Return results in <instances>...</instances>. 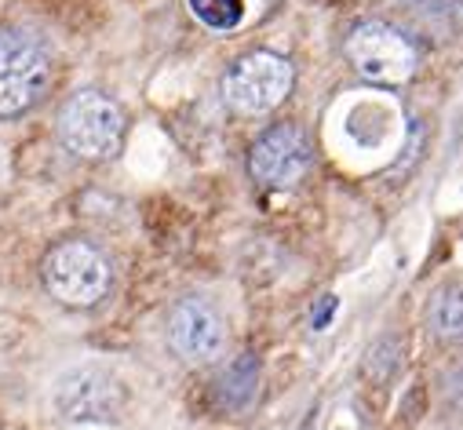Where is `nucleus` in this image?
Returning <instances> with one entry per match:
<instances>
[{
	"label": "nucleus",
	"instance_id": "nucleus-1",
	"mask_svg": "<svg viewBox=\"0 0 463 430\" xmlns=\"http://www.w3.org/2000/svg\"><path fill=\"white\" fill-rule=\"evenodd\" d=\"M52 88V55L23 30H0V117L37 106Z\"/></svg>",
	"mask_w": 463,
	"mask_h": 430
},
{
	"label": "nucleus",
	"instance_id": "nucleus-2",
	"mask_svg": "<svg viewBox=\"0 0 463 430\" xmlns=\"http://www.w3.org/2000/svg\"><path fill=\"white\" fill-rule=\"evenodd\" d=\"M59 136L70 154L102 161L113 157L125 136V114L121 106L102 91H80L66 102V110L59 117Z\"/></svg>",
	"mask_w": 463,
	"mask_h": 430
},
{
	"label": "nucleus",
	"instance_id": "nucleus-3",
	"mask_svg": "<svg viewBox=\"0 0 463 430\" xmlns=\"http://www.w3.org/2000/svg\"><path fill=\"white\" fill-rule=\"evenodd\" d=\"M292 91V62L274 51H252L238 59L222 77V98L245 117L270 114Z\"/></svg>",
	"mask_w": 463,
	"mask_h": 430
},
{
	"label": "nucleus",
	"instance_id": "nucleus-4",
	"mask_svg": "<svg viewBox=\"0 0 463 430\" xmlns=\"http://www.w3.org/2000/svg\"><path fill=\"white\" fill-rule=\"evenodd\" d=\"M343 51L365 80H376V84H405L416 73L412 41L380 19L358 23L351 37H346Z\"/></svg>",
	"mask_w": 463,
	"mask_h": 430
},
{
	"label": "nucleus",
	"instance_id": "nucleus-5",
	"mask_svg": "<svg viewBox=\"0 0 463 430\" xmlns=\"http://www.w3.org/2000/svg\"><path fill=\"white\" fill-rule=\"evenodd\" d=\"M44 285L66 306H95L109 292V263L88 241H66L44 259Z\"/></svg>",
	"mask_w": 463,
	"mask_h": 430
},
{
	"label": "nucleus",
	"instance_id": "nucleus-6",
	"mask_svg": "<svg viewBox=\"0 0 463 430\" xmlns=\"http://www.w3.org/2000/svg\"><path fill=\"white\" fill-rule=\"evenodd\" d=\"M310 139L299 125H274L256 139L249 172L267 190H292L310 172Z\"/></svg>",
	"mask_w": 463,
	"mask_h": 430
},
{
	"label": "nucleus",
	"instance_id": "nucleus-7",
	"mask_svg": "<svg viewBox=\"0 0 463 430\" xmlns=\"http://www.w3.org/2000/svg\"><path fill=\"white\" fill-rule=\"evenodd\" d=\"M55 405L66 419H118L121 405H125V390L118 387L109 372L102 369H73L59 379L55 387Z\"/></svg>",
	"mask_w": 463,
	"mask_h": 430
},
{
	"label": "nucleus",
	"instance_id": "nucleus-8",
	"mask_svg": "<svg viewBox=\"0 0 463 430\" xmlns=\"http://www.w3.org/2000/svg\"><path fill=\"white\" fill-rule=\"evenodd\" d=\"M172 351L186 361H212L222 351V321L204 299H183L168 321Z\"/></svg>",
	"mask_w": 463,
	"mask_h": 430
},
{
	"label": "nucleus",
	"instance_id": "nucleus-9",
	"mask_svg": "<svg viewBox=\"0 0 463 430\" xmlns=\"http://www.w3.org/2000/svg\"><path fill=\"white\" fill-rule=\"evenodd\" d=\"M256 387H260V361L252 354H241V358H234L222 369V376L215 383V401L226 412H241V408L252 405Z\"/></svg>",
	"mask_w": 463,
	"mask_h": 430
},
{
	"label": "nucleus",
	"instance_id": "nucleus-10",
	"mask_svg": "<svg viewBox=\"0 0 463 430\" xmlns=\"http://www.w3.org/2000/svg\"><path fill=\"white\" fill-rule=\"evenodd\" d=\"M430 332L445 343H463V288H441L430 303Z\"/></svg>",
	"mask_w": 463,
	"mask_h": 430
},
{
	"label": "nucleus",
	"instance_id": "nucleus-11",
	"mask_svg": "<svg viewBox=\"0 0 463 430\" xmlns=\"http://www.w3.org/2000/svg\"><path fill=\"white\" fill-rule=\"evenodd\" d=\"M190 12L208 30H234L245 15V0H190Z\"/></svg>",
	"mask_w": 463,
	"mask_h": 430
},
{
	"label": "nucleus",
	"instance_id": "nucleus-12",
	"mask_svg": "<svg viewBox=\"0 0 463 430\" xmlns=\"http://www.w3.org/2000/svg\"><path fill=\"white\" fill-rule=\"evenodd\" d=\"M398 358H402L398 340H380V343L373 347V354H369L365 369H369V376H373V379H387V376L398 369Z\"/></svg>",
	"mask_w": 463,
	"mask_h": 430
},
{
	"label": "nucleus",
	"instance_id": "nucleus-13",
	"mask_svg": "<svg viewBox=\"0 0 463 430\" xmlns=\"http://www.w3.org/2000/svg\"><path fill=\"white\" fill-rule=\"evenodd\" d=\"M332 313H335V295H325V299L317 303V310H314V321H310L314 332H325V325L332 321Z\"/></svg>",
	"mask_w": 463,
	"mask_h": 430
}]
</instances>
